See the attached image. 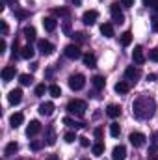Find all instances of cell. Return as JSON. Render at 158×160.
Here are the masks:
<instances>
[{"instance_id": "cell-1", "label": "cell", "mask_w": 158, "mask_h": 160, "mask_svg": "<svg viewBox=\"0 0 158 160\" xmlns=\"http://www.w3.org/2000/svg\"><path fill=\"white\" fill-rule=\"evenodd\" d=\"M155 110H156V102L153 97L149 95H141L134 101L132 104V114L138 118V119H149L155 116Z\"/></svg>"}, {"instance_id": "cell-2", "label": "cell", "mask_w": 158, "mask_h": 160, "mask_svg": "<svg viewBox=\"0 0 158 160\" xmlns=\"http://www.w3.org/2000/svg\"><path fill=\"white\" fill-rule=\"evenodd\" d=\"M67 110H69L71 114H75V116H84V114H86V110H87V106H86V102H84V101L73 99V101H69Z\"/></svg>"}, {"instance_id": "cell-3", "label": "cell", "mask_w": 158, "mask_h": 160, "mask_svg": "<svg viewBox=\"0 0 158 160\" xmlns=\"http://www.w3.org/2000/svg\"><path fill=\"white\" fill-rule=\"evenodd\" d=\"M84 86H86V78H84V75L77 73V75H71V77H69V88H71L73 91H80Z\"/></svg>"}, {"instance_id": "cell-4", "label": "cell", "mask_w": 158, "mask_h": 160, "mask_svg": "<svg viewBox=\"0 0 158 160\" xmlns=\"http://www.w3.org/2000/svg\"><path fill=\"white\" fill-rule=\"evenodd\" d=\"M37 50H39L43 56H50L54 52V45L47 39H39L37 41Z\"/></svg>"}, {"instance_id": "cell-5", "label": "cell", "mask_w": 158, "mask_h": 160, "mask_svg": "<svg viewBox=\"0 0 158 160\" xmlns=\"http://www.w3.org/2000/svg\"><path fill=\"white\" fill-rule=\"evenodd\" d=\"M63 52H65V56L69 60H78V58H82V50H80L78 45H67Z\"/></svg>"}, {"instance_id": "cell-6", "label": "cell", "mask_w": 158, "mask_h": 160, "mask_svg": "<svg viewBox=\"0 0 158 160\" xmlns=\"http://www.w3.org/2000/svg\"><path fill=\"white\" fill-rule=\"evenodd\" d=\"M125 78L128 80V82H132V84H136L138 78H140V69H138V67H134V65L126 67V69H125Z\"/></svg>"}, {"instance_id": "cell-7", "label": "cell", "mask_w": 158, "mask_h": 160, "mask_svg": "<svg viewBox=\"0 0 158 160\" xmlns=\"http://www.w3.org/2000/svg\"><path fill=\"white\" fill-rule=\"evenodd\" d=\"M110 9H112V17H114V21L121 24V22H125V15H123V11H121V8H119L117 2H114L112 6H110Z\"/></svg>"}, {"instance_id": "cell-8", "label": "cell", "mask_w": 158, "mask_h": 160, "mask_svg": "<svg viewBox=\"0 0 158 160\" xmlns=\"http://www.w3.org/2000/svg\"><path fill=\"white\" fill-rule=\"evenodd\" d=\"M99 19V13L95 11V9H89V11H86L84 15H82V22L84 24H87V26H91V24H95V21Z\"/></svg>"}, {"instance_id": "cell-9", "label": "cell", "mask_w": 158, "mask_h": 160, "mask_svg": "<svg viewBox=\"0 0 158 160\" xmlns=\"http://www.w3.org/2000/svg\"><path fill=\"white\" fill-rule=\"evenodd\" d=\"M132 60H134V63L136 65H141V63H145V54H143V48L138 45V47H134V50H132Z\"/></svg>"}, {"instance_id": "cell-10", "label": "cell", "mask_w": 158, "mask_h": 160, "mask_svg": "<svg viewBox=\"0 0 158 160\" xmlns=\"http://www.w3.org/2000/svg\"><path fill=\"white\" fill-rule=\"evenodd\" d=\"M128 140H130V143H132L134 147H141V145L145 143V136H143L141 132H132V134L128 136Z\"/></svg>"}, {"instance_id": "cell-11", "label": "cell", "mask_w": 158, "mask_h": 160, "mask_svg": "<svg viewBox=\"0 0 158 160\" xmlns=\"http://www.w3.org/2000/svg\"><path fill=\"white\" fill-rule=\"evenodd\" d=\"M39 114H41V116H45V118L52 116V114H54V104H52L50 101L41 102V104H39Z\"/></svg>"}, {"instance_id": "cell-12", "label": "cell", "mask_w": 158, "mask_h": 160, "mask_svg": "<svg viewBox=\"0 0 158 160\" xmlns=\"http://www.w3.org/2000/svg\"><path fill=\"white\" fill-rule=\"evenodd\" d=\"M39 130H41V123L39 121H30V125L26 127V136L28 138H32V136H36V134H39Z\"/></svg>"}, {"instance_id": "cell-13", "label": "cell", "mask_w": 158, "mask_h": 160, "mask_svg": "<svg viewBox=\"0 0 158 160\" xmlns=\"http://www.w3.org/2000/svg\"><path fill=\"white\" fill-rule=\"evenodd\" d=\"M7 101H9V104H19L22 101V91L21 89H11L9 95H7Z\"/></svg>"}, {"instance_id": "cell-14", "label": "cell", "mask_w": 158, "mask_h": 160, "mask_svg": "<svg viewBox=\"0 0 158 160\" xmlns=\"http://www.w3.org/2000/svg\"><path fill=\"white\" fill-rule=\"evenodd\" d=\"M112 158L114 160H125L126 158V149H125V145H116V147H114Z\"/></svg>"}, {"instance_id": "cell-15", "label": "cell", "mask_w": 158, "mask_h": 160, "mask_svg": "<svg viewBox=\"0 0 158 160\" xmlns=\"http://www.w3.org/2000/svg\"><path fill=\"white\" fill-rule=\"evenodd\" d=\"M43 26H45L47 32H54L56 26H58V21L52 19V17H45V19H43Z\"/></svg>"}, {"instance_id": "cell-16", "label": "cell", "mask_w": 158, "mask_h": 160, "mask_svg": "<svg viewBox=\"0 0 158 160\" xmlns=\"http://www.w3.org/2000/svg\"><path fill=\"white\" fill-rule=\"evenodd\" d=\"M22 121H24V116H22L21 112H15V114L9 118V125H11L13 128H17V127H21V125H22Z\"/></svg>"}, {"instance_id": "cell-17", "label": "cell", "mask_w": 158, "mask_h": 160, "mask_svg": "<svg viewBox=\"0 0 158 160\" xmlns=\"http://www.w3.org/2000/svg\"><path fill=\"white\" fill-rule=\"evenodd\" d=\"M63 125H67V127H71V128H75V130H78V128H84V127H86L84 123L73 119V118H63Z\"/></svg>"}, {"instance_id": "cell-18", "label": "cell", "mask_w": 158, "mask_h": 160, "mask_svg": "<svg viewBox=\"0 0 158 160\" xmlns=\"http://www.w3.org/2000/svg\"><path fill=\"white\" fill-rule=\"evenodd\" d=\"M82 60H84V65H87V67H97V58H95V54L87 52V54L82 56Z\"/></svg>"}, {"instance_id": "cell-19", "label": "cell", "mask_w": 158, "mask_h": 160, "mask_svg": "<svg viewBox=\"0 0 158 160\" xmlns=\"http://www.w3.org/2000/svg\"><path fill=\"white\" fill-rule=\"evenodd\" d=\"M15 78V67H4L2 69V80L4 82H9V80Z\"/></svg>"}, {"instance_id": "cell-20", "label": "cell", "mask_w": 158, "mask_h": 160, "mask_svg": "<svg viewBox=\"0 0 158 160\" xmlns=\"http://www.w3.org/2000/svg\"><path fill=\"white\" fill-rule=\"evenodd\" d=\"M47 145H54L56 143V132H54V127H47Z\"/></svg>"}, {"instance_id": "cell-21", "label": "cell", "mask_w": 158, "mask_h": 160, "mask_svg": "<svg viewBox=\"0 0 158 160\" xmlns=\"http://www.w3.org/2000/svg\"><path fill=\"white\" fill-rule=\"evenodd\" d=\"M101 34H102L104 38H114V26H112L110 22H104V24L101 26Z\"/></svg>"}, {"instance_id": "cell-22", "label": "cell", "mask_w": 158, "mask_h": 160, "mask_svg": "<svg viewBox=\"0 0 158 160\" xmlns=\"http://www.w3.org/2000/svg\"><path fill=\"white\" fill-rule=\"evenodd\" d=\"M17 151H19V143H17V142H11V143H7V145H6L4 155H6V157H13Z\"/></svg>"}, {"instance_id": "cell-23", "label": "cell", "mask_w": 158, "mask_h": 160, "mask_svg": "<svg viewBox=\"0 0 158 160\" xmlns=\"http://www.w3.org/2000/svg\"><path fill=\"white\" fill-rule=\"evenodd\" d=\"M114 89L117 91L119 95H123V93H128V91H130V84L121 80V82H117V84H116V88H114Z\"/></svg>"}, {"instance_id": "cell-24", "label": "cell", "mask_w": 158, "mask_h": 160, "mask_svg": "<svg viewBox=\"0 0 158 160\" xmlns=\"http://www.w3.org/2000/svg\"><path fill=\"white\" fill-rule=\"evenodd\" d=\"M22 34H24V38L30 41V43H32V41H36V28H34V26H24Z\"/></svg>"}, {"instance_id": "cell-25", "label": "cell", "mask_w": 158, "mask_h": 160, "mask_svg": "<svg viewBox=\"0 0 158 160\" xmlns=\"http://www.w3.org/2000/svg\"><path fill=\"white\" fill-rule=\"evenodd\" d=\"M21 56H22L24 60H32V58H34V48H32V45L22 47V48H21Z\"/></svg>"}, {"instance_id": "cell-26", "label": "cell", "mask_w": 158, "mask_h": 160, "mask_svg": "<svg viewBox=\"0 0 158 160\" xmlns=\"http://www.w3.org/2000/svg\"><path fill=\"white\" fill-rule=\"evenodd\" d=\"M106 114H108L110 118H119V116H121V106H117V104H110V106L106 108Z\"/></svg>"}, {"instance_id": "cell-27", "label": "cell", "mask_w": 158, "mask_h": 160, "mask_svg": "<svg viewBox=\"0 0 158 160\" xmlns=\"http://www.w3.org/2000/svg\"><path fill=\"white\" fill-rule=\"evenodd\" d=\"M91 82H93V86H95L97 89H102V88L106 86V80H104V77H99V75H97V77H93V78H91Z\"/></svg>"}, {"instance_id": "cell-28", "label": "cell", "mask_w": 158, "mask_h": 160, "mask_svg": "<svg viewBox=\"0 0 158 160\" xmlns=\"http://www.w3.org/2000/svg\"><path fill=\"white\" fill-rule=\"evenodd\" d=\"M91 151H93L95 157H101V155L104 153V143H102V142H97V143L91 147Z\"/></svg>"}, {"instance_id": "cell-29", "label": "cell", "mask_w": 158, "mask_h": 160, "mask_svg": "<svg viewBox=\"0 0 158 160\" xmlns=\"http://www.w3.org/2000/svg\"><path fill=\"white\" fill-rule=\"evenodd\" d=\"M48 93H50L52 97H60V95H62V88H60L58 84H50V86H48Z\"/></svg>"}, {"instance_id": "cell-30", "label": "cell", "mask_w": 158, "mask_h": 160, "mask_svg": "<svg viewBox=\"0 0 158 160\" xmlns=\"http://www.w3.org/2000/svg\"><path fill=\"white\" fill-rule=\"evenodd\" d=\"M130 43H132V34L126 30L125 34H121V45H123V47H128Z\"/></svg>"}, {"instance_id": "cell-31", "label": "cell", "mask_w": 158, "mask_h": 160, "mask_svg": "<svg viewBox=\"0 0 158 160\" xmlns=\"http://www.w3.org/2000/svg\"><path fill=\"white\" fill-rule=\"evenodd\" d=\"M19 82H21L22 86H30V84L34 82V77H32V75H21V77H19Z\"/></svg>"}, {"instance_id": "cell-32", "label": "cell", "mask_w": 158, "mask_h": 160, "mask_svg": "<svg viewBox=\"0 0 158 160\" xmlns=\"http://www.w3.org/2000/svg\"><path fill=\"white\" fill-rule=\"evenodd\" d=\"M110 134H112L114 138H117L119 134H121V127H119V123H112V125H110Z\"/></svg>"}, {"instance_id": "cell-33", "label": "cell", "mask_w": 158, "mask_h": 160, "mask_svg": "<svg viewBox=\"0 0 158 160\" xmlns=\"http://www.w3.org/2000/svg\"><path fill=\"white\" fill-rule=\"evenodd\" d=\"M13 13L19 17V19H28L30 17V11H24V9H19V8H15L13 9Z\"/></svg>"}, {"instance_id": "cell-34", "label": "cell", "mask_w": 158, "mask_h": 160, "mask_svg": "<svg viewBox=\"0 0 158 160\" xmlns=\"http://www.w3.org/2000/svg\"><path fill=\"white\" fill-rule=\"evenodd\" d=\"M63 140H65L67 143H73V142H75V140H78V138H77V132H73V130H71V132H67V134L63 136Z\"/></svg>"}, {"instance_id": "cell-35", "label": "cell", "mask_w": 158, "mask_h": 160, "mask_svg": "<svg viewBox=\"0 0 158 160\" xmlns=\"http://www.w3.org/2000/svg\"><path fill=\"white\" fill-rule=\"evenodd\" d=\"M45 91H48V88H47L45 84H37V86H36V95H37V97L45 95Z\"/></svg>"}, {"instance_id": "cell-36", "label": "cell", "mask_w": 158, "mask_h": 160, "mask_svg": "<svg viewBox=\"0 0 158 160\" xmlns=\"http://www.w3.org/2000/svg\"><path fill=\"white\" fill-rule=\"evenodd\" d=\"M52 13L54 15H60V17H69V11L63 9V8H56V9H52Z\"/></svg>"}, {"instance_id": "cell-37", "label": "cell", "mask_w": 158, "mask_h": 160, "mask_svg": "<svg viewBox=\"0 0 158 160\" xmlns=\"http://www.w3.org/2000/svg\"><path fill=\"white\" fill-rule=\"evenodd\" d=\"M43 143H45V142H39V140H34V142L30 143V147H32L34 151H39L41 147H43Z\"/></svg>"}, {"instance_id": "cell-38", "label": "cell", "mask_w": 158, "mask_h": 160, "mask_svg": "<svg viewBox=\"0 0 158 160\" xmlns=\"http://www.w3.org/2000/svg\"><path fill=\"white\" fill-rule=\"evenodd\" d=\"M151 28H153L155 32H158V15H155V17L151 19Z\"/></svg>"}, {"instance_id": "cell-39", "label": "cell", "mask_w": 158, "mask_h": 160, "mask_svg": "<svg viewBox=\"0 0 158 160\" xmlns=\"http://www.w3.org/2000/svg\"><path fill=\"white\" fill-rule=\"evenodd\" d=\"M149 58H151L153 62H158V48H155V50L149 52Z\"/></svg>"}, {"instance_id": "cell-40", "label": "cell", "mask_w": 158, "mask_h": 160, "mask_svg": "<svg viewBox=\"0 0 158 160\" xmlns=\"http://www.w3.org/2000/svg\"><path fill=\"white\" fill-rule=\"evenodd\" d=\"M75 39L80 41V43H84V41H86V34H82V32H77V34H75Z\"/></svg>"}, {"instance_id": "cell-41", "label": "cell", "mask_w": 158, "mask_h": 160, "mask_svg": "<svg viewBox=\"0 0 158 160\" xmlns=\"http://www.w3.org/2000/svg\"><path fill=\"white\" fill-rule=\"evenodd\" d=\"M121 6H125V8H132V6H134V0H121Z\"/></svg>"}, {"instance_id": "cell-42", "label": "cell", "mask_w": 158, "mask_h": 160, "mask_svg": "<svg viewBox=\"0 0 158 160\" xmlns=\"http://www.w3.org/2000/svg\"><path fill=\"white\" fill-rule=\"evenodd\" d=\"M95 138H97L99 142L102 140V128H95Z\"/></svg>"}, {"instance_id": "cell-43", "label": "cell", "mask_w": 158, "mask_h": 160, "mask_svg": "<svg viewBox=\"0 0 158 160\" xmlns=\"http://www.w3.org/2000/svg\"><path fill=\"white\" fill-rule=\"evenodd\" d=\"M2 36H7V22L2 21Z\"/></svg>"}, {"instance_id": "cell-44", "label": "cell", "mask_w": 158, "mask_h": 160, "mask_svg": "<svg viewBox=\"0 0 158 160\" xmlns=\"http://www.w3.org/2000/svg\"><path fill=\"white\" fill-rule=\"evenodd\" d=\"M80 140V145H82V147H87V145H89V140H87V138H78Z\"/></svg>"}, {"instance_id": "cell-45", "label": "cell", "mask_w": 158, "mask_h": 160, "mask_svg": "<svg viewBox=\"0 0 158 160\" xmlns=\"http://www.w3.org/2000/svg\"><path fill=\"white\" fill-rule=\"evenodd\" d=\"M63 30H65V34H71V26H69V21H65V22H63Z\"/></svg>"}, {"instance_id": "cell-46", "label": "cell", "mask_w": 158, "mask_h": 160, "mask_svg": "<svg viewBox=\"0 0 158 160\" xmlns=\"http://www.w3.org/2000/svg\"><path fill=\"white\" fill-rule=\"evenodd\" d=\"M17 50H19V43L15 41V43H13V58L17 56Z\"/></svg>"}, {"instance_id": "cell-47", "label": "cell", "mask_w": 158, "mask_h": 160, "mask_svg": "<svg viewBox=\"0 0 158 160\" xmlns=\"http://www.w3.org/2000/svg\"><path fill=\"white\" fill-rule=\"evenodd\" d=\"M153 4H155V0H143V6H147V8H149V6L153 8Z\"/></svg>"}, {"instance_id": "cell-48", "label": "cell", "mask_w": 158, "mask_h": 160, "mask_svg": "<svg viewBox=\"0 0 158 160\" xmlns=\"http://www.w3.org/2000/svg\"><path fill=\"white\" fill-rule=\"evenodd\" d=\"M6 47H7V45H6V41L2 39V41H0V52H4V50H6Z\"/></svg>"}, {"instance_id": "cell-49", "label": "cell", "mask_w": 158, "mask_h": 160, "mask_svg": "<svg viewBox=\"0 0 158 160\" xmlns=\"http://www.w3.org/2000/svg\"><path fill=\"white\" fill-rule=\"evenodd\" d=\"M6 2H7V4H11V6H13V9L17 8V0H6Z\"/></svg>"}, {"instance_id": "cell-50", "label": "cell", "mask_w": 158, "mask_h": 160, "mask_svg": "<svg viewBox=\"0 0 158 160\" xmlns=\"http://www.w3.org/2000/svg\"><path fill=\"white\" fill-rule=\"evenodd\" d=\"M153 9H155V13L158 15V0H155V4H153Z\"/></svg>"}, {"instance_id": "cell-51", "label": "cell", "mask_w": 158, "mask_h": 160, "mask_svg": "<svg viewBox=\"0 0 158 160\" xmlns=\"http://www.w3.org/2000/svg\"><path fill=\"white\" fill-rule=\"evenodd\" d=\"M147 80H151V82H155V80H156V75H149V77H147Z\"/></svg>"}, {"instance_id": "cell-52", "label": "cell", "mask_w": 158, "mask_h": 160, "mask_svg": "<svg viewBox=\"0 0 158 160\" xmlns=\"http://www.w3.org/2000/svg\"><path fill=\"white\" fill-rule=\"evenodd\" d=\"M47 160H60V158H58L56 155H50V157H48V158H47Z\"/></svg>"}, {"instance_id": "cell-53", "label": "cell", "mask_w": 158, "mask_h": 160, "mask_svg": "<svg viewBox=\"0 0 158 160\" xmlns=\"http://www.w3.org/2000/svg\"><path fill=\"white\" fill-rule=\"evenodd\" d=\"M147 160H158V157H156V155H149V158H147Z\"/></svg>"}, {"instance_id": "cell-54", "label": "cell", "mask_w": 158, "mask_h": 160, "mask_svg": "<svg viewBox=\"0 0 158 160\" xmlns=\"http://www.w3.org/2000/svg\"><path fill=\"white\" fill-rule=\"evenodd\" d=\"M71 4H75V6H80V0H69Z\"/></svg>"}, {"instance_id": "cell-55", "label": "cell", "mask_w": 158, "mask_h": 160, "mask_svg": "<svg viewBox=\"0 0 158 160\" xmlns=\"http://www.w3.org/2000/svg\"><path fill=\"white\" fill-rule=\"evenodd\" d=\"M82 160H89V158H82Z\"/></svg>"}]
</instances>
